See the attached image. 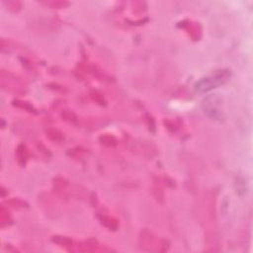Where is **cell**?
Returning a JSON list of instances; mask_svg holds the SVG:
<instances>
[{"label": "cell", "mask_w": 253, "mask_h": 253, "mask_svg": "<svg viewBox=\"0 0 253 253\" xmlns=\"http://www.w3.org/2000/svg\"><path fill=\"white\" fill-rule=\"evenodd\" d=\"M229 69H218L212 72L211 74L201 78L195 84V91L197 93H207L214 88H217L220 85H223L230 78Z\"/></svg>", "instance_id": "1"}, {"label": "cell", "mask_w": 253, "mask_h": 253, "mask_svg": "<svg viewBox=\"0 0 253 253\" xmlns=\"http://www.w3.org/2000/svg\"><path fill=\"white\" fill-rule=\"evenodd\" d=\"M202 108L205 114L211 120L221 121L224 118L221 98L216 94L209 95L206 99H204Z\"/></svg>", "instance_id": "2"}]
</instances>
